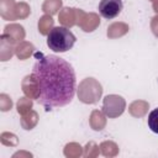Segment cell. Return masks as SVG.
<instances>
[{
    "instance_id": "6da1fadb",
    "label": "cell",
    "mask_w": 158,
    "mask_h": 158,
    "mask_svg": "<svg viewBox=\"0 0 158 158\" xmlns=\"http://www.w3.org/2000/svg\"><path fill=\"white\" fill-rule=\"evenodd\" d=\"M31 77L37 86L36 101L46 110L63 107L74 99L75 72L65 59L56 54L42 56L35 62Z\"/></svg>"
},
{
    "instance_id": "7a4b0ae2",
    "label": "cell",
    "mask_w": 158,
    "mask_h": 158,
    "mask_svg": "<svg viewBox=\"0 0 158 158\" xmlns=\"http://www.w3.org/2000/svg\"><path fill=\"white\" fill-rule=\"evenodd\" d=\"M75 41L77 38L74 33L64 26H56L47 35V46L53 52H68L73 48Z\"/></svg>"
},
{
    "instance_id": "3957f363",
    "label": "cell",
    "mask_w": 158,
    "mask_h": 158,
    "mask_svg": "<svg viewBox=\"0 0 158 158\" xmlns=\"http://www.w3.org/2000/svg\"><path fill=\"white\" fill-rule=\"evenodd\" d=\"M123 9L122 0H101L99 4V12L106 20L117 17Z\"/></svg>"
},
{
    "instance_id": "277c9868",
    "label": "cell",
    "mask_w": 158,
    "mask_h": 158,
    "mask_svg": "<svg viewBox=\"0 0 158 158\" xmlns=\"http://www.w3.org/2000/svg\"><path fill=\"white\" fill-rule=\"evenodd\" d=\"M147 123L148 127L152 132L158 135V107L153 109L149 114H148V118H147Z\"/></svg>"
}]
</instances>
